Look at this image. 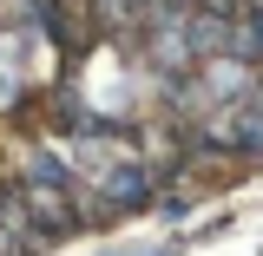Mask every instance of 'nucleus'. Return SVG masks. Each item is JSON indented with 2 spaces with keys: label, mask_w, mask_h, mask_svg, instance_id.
<instances>
[{
  "label": "nucleus",
  "mask_w": 263,
  "mask_h": 256,
  "mask_svg": "<svg viewBox=\"0 0 263 256\" xmlns=\"http://www.w3.org/2000/svg\"><path fill=\"white\" fill-rule=\"evenodd\" d=\"M197 7H204V0H197Z\"/></svg>",
  "instance_id": "5"
},
{
  "label": "nucleus",
  "mask_w": 263,
  "mask_h": 256,
  "mask_svg": "<svg viewBox=\"0 0 263 256\" xmlns=\"http://www.w3.org/2000/svg\"><path fill=\"white\" fill-rule=\"evenodd\" d=\"M105 256H171L164 243H145V250H105Z\"/></svg>",
  "instance_id": "4"
},
{
  "label": "nucleus",
  "mask_w": 263,
  "mask_h": 256,
  "mask_svg": "<svg viewBox=\"0 0 263 256\" xmlns=\"http://www.w3.org/2000/svg\"><path fill=\"white\" fill-rule=\"evenodd\" d=\"M27 13H33V27L46 33L53 46H66V40H72V27H66V13H60V0H27Z\"/></svg>",
  "instance_id": "3"
},
{
  "label": "nucleus",
  "mask_w": 263,
  "mask_h": 256,
  "mask_svg": "<svg viewBox=\"0 0 263 256\" xmlns=\"http://www.w3.org/2000/svg\"><path fill=\"white\" fill-rule=\"evenodd\" d=\"M99 197H105V210H138V204L152 197V171H145V164H119V171L99 184Z\"/></svg>",
  "instance_id": "1"
},
{
  "label": "nucleus",
  "mask_w": 263,
  "mask_h": 256,
  "mask_svg": "<svg viewBox=\"0 0 263 256\" xmlns=\"http://www.w3.org/2000/svg\"><path fill=\"white\" fill-rule=\"evenodd\" d=\"M20 92H27V66H20V46L7 40L0 46V105H13Z\"/></svg>",
  "instance_id": "2"
}]
</instances>
